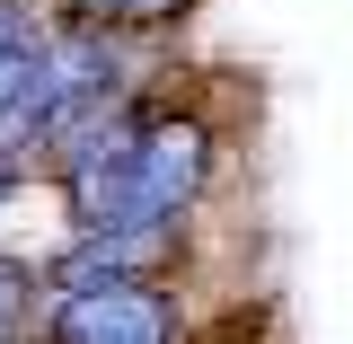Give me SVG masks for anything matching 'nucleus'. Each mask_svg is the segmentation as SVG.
I'll use <instances>...</instances> for the list:
<instances>
[{
  "label": "nucleus",
  "instance_id": "f257e3e1",
  "mask_svg": "<svg viewBox=\"0 0 353 344\" xmlns=\"http://www.w3.org/2000/svg\"><path fill=\"white\" fill-rule=\"evenodd\" d=\"M221 141L203 115H141L124 106L71 168H53V194L71 230H176L212 194Z\"/></svg>",
  "mask_w": 353,
  "mask_h": 344
},
{
  "label": "nucleus",
  "instance_id": "f03ea898",
  "mask_svg": "<svg viewBox=\"0 0 353 344\" xmlns=\"http://www.w3.org/2000/svg\"><path fill=\"white\" fill-rule=\"evenodd\" d=\"M44 344H185L176 283H44Z\"/></svg>",
  "mask_w": 353,
  "mask_h": 344
},
{
  "label": "nucleus",
  "instance_id": "7ed1b4c3",
  "mask_svg": "<svg viewBox=\"0 0 353 344\" xmlns=\"http://www.w3.org/2000/svg\"><path fill=\"white\" fill-rule=\"evenodd\" d=\"M44 36H53L44 18H27L18 0H0V115L36 88V71H44Z\"/></svg>",
  "mask_w": 353,
  "mask_h": 344
},
{
  "label": "nucleus",
  "instance_id": "20e7f679",
  "mask_svg": "<svg viewBox=\"0 0 353 344\" xmlns=\"http://www.w3.org/2000/svg\"><path fill=\"white\" fill-rule=\"evenodd\" d=\"M44 327V265L0 247V344H36Z\"/></svg>",
  "mask_w": 353,
  "mask_h": 344
},
{
  "label": "nucleus",
  "instance_id": "39448f33",
  "mask_svg": "<svg viewBox=\"0 0 353 344\" xmlns=\"http://www.w3.org/2000/svg\"><path fill=\"white\" fill-rule=\"evenodd\" d=\"M62 27H97V36H115V27H124V0H62Z\"/></svg>",
  "mask_w": 353,
  "mask_h": 344
},
{
  "label": "nucleus",
  "instance_id": "423d86ee",
  "mask_svg": "<svg viewBox=\"0 0 353 344\" xmlns=\"http://www.w3.org/2000/svg\"><path fill=\"white\" fill-rule=\"evenodd\" d=\"M194 0H124V27H176Z\"/></svg>",
  "mask_w": 353,
  "mask_h": 344
},
{
  "label": "nucleus",
  "instance_id": "0eeeda50",
  "mask_svg": "<svg viewBox=\"0 0 353 344\" xmlns=\"http://www.w3.org/2000/svg\"><path fill=\"white\" fill-rule=\"evenodd\" d=\"M18 185H27V176H18V168H0V203H9V194H18Z\"/></svg>",
  "mask_w": 353,
  "mask_h": 344
}]
</instances>
